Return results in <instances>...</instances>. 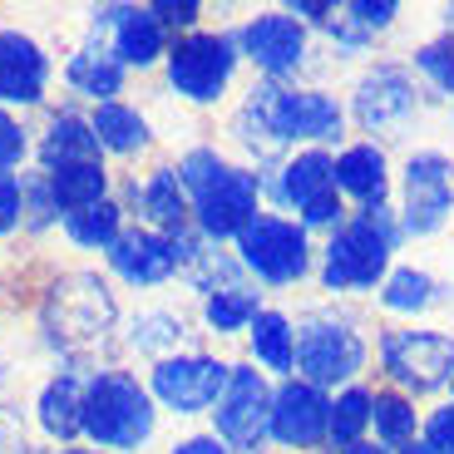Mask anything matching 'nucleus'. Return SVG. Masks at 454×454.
<instances>
[{
  "label": "nucleus",
  "mask_w": 454,
  "mask_h": 454,
  "mask_svg": "<svg viewBox=\"0 0 454 454\" xmlns=\"http://www.w3.org/2000/svg\"><path fill=\"white\" fill-rule=\"evenodd\" d=\"M340 129H346V109L326 90H307V84L286 80L257 84L242 104V114L232 119L238 144L252 148L257 163L277 159L286 144H336Z\"/></svg>",
  "instance_id": "obj_1"
},
{
  "label": "nucleus",
  "mask_w": 454,
  "mask_h": 454,
  "mask_svg": "<svg viewBox=\"0 0 454 454\" xmlns=\"http://www.w3.org/2000/svg\"><path fill=\"white\" fill-rule=\"evenodd\" d=\"M400 238L405 232L390 217V207H361L331 232L326 252H321V286L326 292H380Z\"/></svg>",
  "instance_id": "obj_2"
},
{
  "label": "nucleus",
  "mask_w": 454,
  "mask_h": 454,
  "mask_svg": "<svg viewBox=\"0 0 454 454\" xmlns=\"http://www.w3.org/2000/svg\"><path fill=\"white\" fill-rule=\"evenodd\" d=\"M159 430V410L148 386L129 371H94L84 380V434L99 450H144Z\"/></svg>",
  "instance_id": "obj_3"
},
{
  "label": "nucleus",
  "mask_w": 454,
  "mask_h": 454,
  "mask_svg": "<svg viewBox=\"0 0 454 454\" xmlns=\"http://www.w3.org/2000/svg\"><path fill=\"white\" fill-rule=\"evenodd\" d=\"M119 321L114 292L94 272H69L40 301V331L59 351H90L94 340H104Z\"/></svg>",
  "instance_id": "obj_4"
},
{
  "label": "nucleus",
  "mask_w": 454,
  "mask_h": 454,
  "mask_svg": "<svg viewBox=\"0 0 454 454\" xmlns=\"http://www.w3.org/2000/svg\"><path fill=\"white\" fill-rule=\"evenodd\" d=\"M365 336L351 321L331 317V311H311L307 321H296V380L326 390V386H356V375L365 371Z\"/></svg>",
  "instance_id": "obj_5"
},
{
  "label": "nucleus",
  "mask_w": 454,
  "mask_h": 454,
  "mask_svg": "<svg viewBox=\"0 0 454 454\" xmlns=\"http://www.w3.org/2000/svg\"><path fill=\"white\" fill-rule=\"evenodd\" d=\"M238 262L267 286H296L311 272V232L282 213H257L238 238Z\"/></svg>",
  "instance_id": "obj_6"
},
{
  "label": "nucleus",
  "mask_w": 454,
  "mask_h": 454,
  "mask_svg": "<svg viewBox=\"0 0 454 454\" xmlns=\"http://www.w3.org/2000/svg\"><path fill=\"white\" fill-rule=\"evenodd\" d=\"M238 40L232 35H217V30H193V35H178L168 45V84L178 99L188 104H217L238 74Z\"/></svg>",
  "instance_id": "obj_7"
},
{
  "label": "nucleus",
  "mask_w": 454,
  "mask_h": 454,
  "mask_svg": "<svg viewBox=\"0 0 454 454\" xmlns=\"http://www.w3.org/2000/svg\"><path fill=\"white\" fill-rule=\"evenodd\" d=\"M380 365L405 395L454 386V336L430 326H395L380 336Z\"/></svg>",
  "instance_id": "obj_8"
},
{
  "label": "nucleus",
  "mask_w": 454,
  "mask_h": 454,
  "mask_svg": "<svg viewBox=\"0 0 454 454\" xmlns=\"http://www.w3.org/2000/svg\"><path fill=\"white\" fill-rule=\"evenodd\" d=\"M454 213V159L440 148H420L400 173V232L434 238Z\"/></svg>",
  "instance_id": "obj_9"
},
{
  "label": "nucleus",
  "mask_w": 454,
  "mask_h": 454,
  "mask_svg": "<svg viewBox=\"0 0 454 454\" xmlns=\"http://www.w3.org/2000/svg\"><path fill=\"white\" fill-rule=\"evenodd\" d=\"M213 434L227 454H262L272 440V386L257 365H232L223 400L213 410Z\"/></svg>",
  "instance_id": "obj_10"
},
{
  "label": "nucleus",
  "mask_w": 454,
  "mask_h": 454,
  "mask_svg": "<svg viewBox=\"0 0 454 454\" xmlns=\"http://www.w3.org/2000/svg\"><path fill=\"white\" fill-rule=\"evenodd\" d=\"M227 380H232V365L217 356H168L148 375V395L168 405L173 415H203V410H217Z\"/></svg>",
  "instance_id": "obj_11"
},
{
  "label": "nucleus",
  "mask_w": 454,
  "mask_h": 454,
  "mask_svg": "<svg viewBox=\"0 0 454 454\" xmlns=\"http://www.w3.org/2000/svg\"><path fill=\"white\" fill-rule=\"evenodd\" d=\"M257 213H262V173H252V168H232L227 163L203 193H193V227L207 242L242 238Z\"/></svg>",
  "instance_id": "obj_12"
},
{
  "label": "nucleus",
  "mask_w": 454,
  "mask_h": 454,
  "mask_svg": "<svg viewBox=\"0 0 454 454\" xmlns=\"http://www.w3.org/2000/svg\"><path fill=\"white\" fill-rule=\"evenodd\" d=\"M415 109H420V90H415V74L405 65L380 59V65H371L356 80L351 114L365 134H400L415 119Z\"/></svg>",
  "instance_id": "obj_13"
},
{
  "label": "nucleus",
  "mask_w": 454,
  "mask_h": 454,
  "mask_svg": "<svg viewBox=\"0 0 454 454\" xmlns=\"http://www.w3.org/2000/svg\"><path fill=\"white\" fill-rule=\"evenodd\" d=\"M94 35L124 69H148L168 59V30L148 5H104L94 11Z\"/></svg>",
  "instance_id": "obj_14"
},
{
  "label": "nucleus",
  "mask_w": 454,
  "mask_h": 454,
  "mask_svg": "<svg viewBox=\"0 0 454 454\" xmlns=\"http://www.w3.org/2000/svg\"><path fill=\"white\" fill-rule=\"evenodd\" d=\"M238 55H247L267 80H286L307 65V25L292 20L286 11L252 15L238 30Z\"/></svg>",
  "instance_id": "obj_15"
},
{
  "label": "nucleus",
  "mask_w": 454,
  "mask_h": 454,
  "mask_svg": "<svg viewBox=\"0 0 454 454\" xmlns=\"http://www.w3.org/2000/svg\"><path fill=\"white\" fill-rule=\"evenodd\" d=\"M331 430V395L307 380H282L272 390V440L282 450H317Z\"/></svg>",
  "instance_id": "obj_16"
},
{
  "label": "nucleus",
  "mask_w": 454,
  "mask_h": 454,
  "mask_svg": "<svg viewBox=\"0 0 454 454\" xmlns=\"http://www.w3.org/2000/svg\"><path fill=\"white\" fill-rule=\"evenodd\" d=\"M109 267L124 277L129 286H159L178 272L183 262L173 252V238L159 227H124L119 242L109 247Z\"/></svg>",
  "instance_id": "obj_17"
},
{
  "label": "nucleus",
  "mask_w": 454,
  "mask_h": 454,
  "mask_svg": "<svg viewBox=\"0 0 454 454\" xmlns=\"http://www.w3.org/2000/svg\"><path fill=\"white\" fill-rule=\"evenodd\" d=\"M50 90V55L25 30H0V104H40Z\"/></svg>",
  "instance_id": "obj_18"
},
{
  "label": "nucleus",
  "mask_w": 454,
  "mask_h": 454,
  "mask_svg": "<svg viewBox=\"0 0 454 454\" xmlns=\"http://www.w3.org/2000/svg\"><path fill=\"white\" fill-rule=\"evenodd\" d=\"M262 188H272V198L282 207H311L317 198L336 193V159H331L326 148H301L296 159H286L277 168L272 183H262Z\"/></svg>",
  "instance_id": "obj_19"
},
{
  "label": "nucleus",
  "mask_w": 454,
  "mask_h": 454,
  "mask_svg": "<svg viewBox=\"0 0 454 454\" xmlns=\"http://www.w3.org/2000/svg\"><path fill=\"white\" fill-rule=\"evenodd\" d=\"M336 193L361 207H386L390 198V159L380 144H351L336 153Z\"/></svg>",
  "instance_id": "obj_20"
},
{
  "label": "nucleus",
  "mask_w": 454,
  "mask_h": 454,
  "mask_svg": "<svg viewBox=\"0 0 454 454\" xmlns=\"http://www.w3.org/2000/svg\"><path fill=\"white\" fill-rule=\"evenodd\" d=\"M129 198H134L138 213L159 227V232H183V227H193V198H188V188H183L178 168H153L144 183H129Z\"/></svg>",
  "instance_id": "obj_21"
},
{
  "label": "nucleus",
  "mask_w": 454,
  "mask_h": 454,
  "mask_svg": "<svg viewBox=\"0 0 454 454\" xmlns=\"http://www.w3.org/2000/svg\"><path fill=\"white\" fill-rule=\"evenodd\" d=\"M84 380L90 375L80 371H59L55 380H45V390L35 400V420H40V430L50 440L65 444L74 434H84Z\"/></svg>",
  "instance_id": "obj_22"
},
{
  "label": "nucleus",
  "mask_w": 454,
  "mask_h": 454,
  "mask_svg": "<svg viewBox=\"0 0 454 454\" xmlns=\"http://www.w3.org/2000/svg\"><path fill=\"white\" fill-rule=\"evenodd\" d=\"M45 183H50V193H55L59 217L109 203V168H104L99 159H94V163H65V168H50Z\"/></svg>",
  "instance_id": "obj_23"
},
{
  "label": "nucleus",
  "mask_w": 454,
  "mask_h": 454,
  "mask_svg": "<svg viewBox=\"0 0 454 454\" xmlns=\"http://www.w3.org/2000/svg\"><path fill=\"white\" fill-rule=\"evenodd\" d=\"M99 159V138H94V124L80 119V114H55L40 138V163L50 168H65V163H94Z\"/></svg>",
  "instance_id": "obj_24"
},
{
  "label": "nucleus",
  "mask_w": 454,
  "mask_h": 454,
  "mask_svg": "<svg viewBox=\"0 0 454 454\" xmlns=\"http://www.w3.org/2000/svg\"><path fill=\"white\" fill-rule=\"evenodd\" d=\"M124 74L129 69L119 65L104 45H84L80 55H69V65H65L69 90L84 94V99H94V104H114V94L124 90Z\"/></svg>",
  "instance_id": "obj_25"
},
{
  "label": "nucleus",
  "mask_w": 454,
  "mask_h": 454,
  "mask_svg": "<svg viewBox=\"0 0 454 454\" xmlns=\"http://www.w3.org/2000/svg\"><path fill=\"white\" fill-rule=\"evenodd\" d=\"M440 301H444V282L430 277L425 267H390V277L380 282V307L395 311V317H425Z\"/></svg>",
  "instance_id": "obj_26"
},
{
  "label": "nucleus",
  "mask_w": 454,
  "mask_h": 454,
  "mask_svg": "<svg viewBox=\"0 0 454 454\" xmlns=\"http://www.w3.org/2000/svg\"><path fill=\"white\" fill-rule=\"evenodd\" d=\"M247 346H252V361H257L262 371L292 380V371H296V326L282 317V311H262V317L247 326Z\"/></svg>",
  "instance_id": "obj_27"
},
{
  "label": "nucleus",
  "mask_w": 454,
  "mask_h": 454,
  "mask_svg": "<svg viewBox=\"0 0 454 454\" xmlns=\"http://www.w3.org/2000/svg\"><path fill=\"white\" fill-rule=\"evenodd\" d=\"M94 124V138H99V148H109V153H138V148L148 144V119L138 109H129V104H94L90 114Z\"/></svg>",
  "instance_id": "obj_28"
},
{
  "label": "nucleus",
  "mask_w": 454,
  "mask_h": 454,
  "mask_svg": "<svg viewBox=\"0 0 454 454\" xmlns=\"http://www.w3.org/2000/svg\"><path fill=\"white\" fill-rule=\"evenodd\" d=\"M257 317H262V292L247 286V282L203 296V321L217 331V336H238V331H247Z\"/></svg>",
  "instance_id": "obj_29"
},
{
  "label": "nucleus",
  "mask_w": 454,
  "mask_h": 454,
  "mask_svg": "<svg viewBox=\"0 0 454 454\" xmlns=\"http://www.w3.org/2000/svg\"><path fill=\"white\" fill-rule=\"evenodd\" d=\"M415 400L400 395V390H375V405H371V430H375V444H386V450H405L415 444Z\"/></svg>",
  "instance_id": "obj_30"
},
{
  "label": "nucleus",
  "mask_w": 454,
  "mask_h": 454,
  "mask_svg": "<svg viewBox=\"0 0 454 454\" xmlns=\"http://www.w3.org/2000/svg\"><path fill=\"white\" fill-rule=\"evenodd\" d=\"M183 336H188V321H183L178 311H168V307H144L134 321H129V346L144 351V356H159V361H168V351Z\"/></svg>",
  "instance_id": "obj_31"
},
{
  "label": "nucleus",
  "mask_w": 454,
  "mask_h": 454,
  "mask_svg": "<svg viewBox=\"0 0 454 454\" xmlns=\"http://www.w3.org/2000/svg\"><path fill=\"white\" fill-rule=\"evenodd\" d=\"M371 405H375V395L365 386H346L336 400H331V430H326V440L336 444V450L361 444L365 430H371Z\"/></svg>",
  "instance_id": "obj_32"
},
{
  "label": "nucleus",
  "mask_w": 454,
  "mask_h": 454,
  "mask_svg": "<svg viewBox=\"0 0 454 454\" xmlns=\"http://www.w3.org/2000/svg\"><path fill=\"white\" fill-rule=\"evenodd\" d=\"M124 232V207L119 203H99V207H84V213H69L65 217V238L80 242V247H104L109 252Z\"/></svg>",
  "instance_id": "obj_33"
},
{
  "label": "nucleus",
  "mask_w": 454,
  "mask_h": 454,
  "mask_svg": "<svg viewBox=\"0 0 454 454\" xmlns=\"http://www.w3.org/2000/svg\"><path fill=\"white\" fill-rule=\"evenodd\" d=\"M188 277H193V286L203 296H213V292H227V286H242V262L238 257H223L217 247H207L203 257L188 267Z\"/></svg>",
  "instance_id": "obj_34"
},
{
  "label": "nucleus",
  "mask_w": 454,
  "mask_h": 454,
  "mask_svg": "<svg viewBox=\"0 0 454 454\" xmlns=\"http://www.w3.org/2000/svg\"><path fill=\"white\" fill-rule=\"evenodd\" d=\"M415 69H420L434 90L454 94V30L440 35V40H425V45L415 50Z\"/></svg>",
  "instance_id": "obj_35"
},
{
  "label": "nucleus",
  "mask_w": 454,
  "mask_h": 454,
  "mask_svg": "<svg viewBox=\"0 0 454 454\" xmlns=\"http://www.w3.org/2000/svg\"><path fill=\"white\" fill-rule=\"evenodd\" d=\"M223 168H227V163H223V153H217V148H188V153L178 159V178H183V188H188V198L203 193V188Z\"/></svg>",
  "instance_id": "obj_36"
},
{
  "label": "nucleus",
  "mask_w": 454,
  "mask_h": 454,
  "mask_svg": "<svg viewBox=\"0 0 454 454\" xmlns=\"http://www.w3.org/2000/svg\"><path fill=\"white\" fill-rule=\"evenodd\" d=\"M20 188H25V227H30V232H45V227L59 217L50 183L45 178H20Z\"/></svg>",
  "instance_id": "obj_37"
},
{
  "label": "nucleus",
  "mask_w": 454,
  "mask_h": 454,
  "mask_svg": "<svg viewBox=\"0 0 454 454\" xmlns=\"http://www.w3.org/2000/svg\"><path fill=\"white\" fill-rule=\"evenodd\" d=\"M25 153H30V134L20 129V119H11V114L0 109V173L20 168Z\"/></svg>",
  "instance_id": "obj_38"
},
{
  "label": "nucleus",
  "mask_w": 454,
  "mask_h": 454,
  "mask_svg": "<svg viewBox=\"0 0 454 454\" xmlns=\"http://www.w3.org/2000/svg\"><path fill=\"white\" fill-rule=\"evenodd\" d=\"M346 15H351L361 30L375 35V30H390V25H395L400 5H395V0H351V5H346Z\"/></svg>",
  "instance_id": "obj_39"
},
{
  "label": "nucleus",
  "mask_w": 454,
  "mask_h": 454,
  "mask_svg": "<svg viewBox=\"0 0 454 454\" xmlns=\"http://www.w3.org/2000/svg\"><path fill=\"white\" fill-rule=\"evenodd\" d=\"M148 11L159 15L163 30H188V35H193V25H198V15H203V5H198V0H159V5H148Z\"/></svg>",
  "instance_id": "obj_40"
},
{
  "label": "nucleus",
  "mask_w": 454,
  "mask_h": 454,
  "mask_svg": "<svg viewBox=\"0 0 454 454\" xmlns=\"http://www.w3.org/2000/svg\"><path fill=\"white\" fill-rule=\"evenodd\" d=\"M25 223V188L15 173H0V232Z\"/></svg>",
  "instance_id": "obj_41"
},
{
  "label": "nucleus",
  "mask_w": 454,
  "mask_h": 454,
  "mask_svg": "<svg viewBox=\"0 0 454 454\" xmlns=\"http://www.w3.org/2000/svg\"><path fill=\"white\" fill-rule=\"evenodd\" d=\"M425 444L434 454H454V400L440 410H430V420H425Z\"/></svg>",
  "instance_id": "obj_42"
},
{
  "label": "nucleus",
  "mask_w": 454,
  "mask_h": 454,
  "mask_svg": "<svg viewBox=\"0 0 454 454\" xmlns=\"http://www.w3.org/2000/svg\"><path fill=\"white\" fill-rule=\"evenodd\" d=\"M331 40H336V50H346V55H361L365 45H371V30H361V25L351 20V15L340 11V15H331Z\"/></svg>",
  "instance_id": "obj_43"
},
{
  "label": "nucleus",
  "mask_w": 454,
  "mask_h": 454,
  "mask_svg": "<svg viewBox=\"0 0 454 454\" xmlns=\"http://www.w3.org/2000/svg\"><path fill=\"white\" fill-rule=\"evenodd\" d=\"M0 454H30V440H25V425L11 405H0Z\"/></svg>",
  "instance_id": "obj_44"
},
{
  "label": "nucleus",
  "mask_w": 454,
  "mask_h": 454,
  "mask_svg": "<svg viewBox=\"0 0 454 454\" xmlns=\"http://www.w3.org/2000/svg\"><path fill=\"white\" fill-rule=\"evenodd\" d=\"M286 15L301 25H331V15H336V5H326V0H292L286 5Z\"/></svg>",
  "instance_id": "obj_45"
},
{
  "label": "nucleus",
  "mask_w": 454,
  "mask_h": 454,
  "mask_svg": "<svg viewBox=\"0 0 454 454\" xmlns=\"http://www.w3.org/2000/svg\"><path fill=\"white\" fill-rule=\"evenodd\" d=\"M168 454H227V444L217 440V434H188V440H178Z\"/></svg>",
  "instance_id": "obj_46"
},
{
  "label": "nucleus",
  "mask_w": 454,
  "mask_h": 454,
  "mask_svg": "<svg viewBox=\"0 0 454 454\" xmlns=\"http://www.w3.org/2000/svg\"><path fill=\"white\" fill-rule=\"evenodd\" d=\"M331 454H390V450L375 440H361V444H346V450H331Z\"/></svg>",
  "instance_id": "obj_47"
},
{
  "label": "nucleus",
  "mask_w": 454,
  "mask_h": 454,
  "mask_svg": "<svg viewBox=\"0 0 454 454\" xmlns=\"http://www.w3.org/2000/svg\"><path fill=\"white\" fill-rule=\"evenodd\" d=\"M395 454H434V450L425 440H415V444H405V450H395Z\"/></svg>",
  "instance_id": "obj_48"
},
{
  "label": "nucleus",
  "mask_w": 454,
  "mask_h": 454,
  "mask_svg": "<svg viewBox=\"0 0 454 454\" xmlns=\"http://www.w3.org/2000/svg\"><path fill=\"white\" fill-rule=\"evenodd\" d=\"M50 454H109V450H50Z\"/></svg>",
  "instance_id": "obj_49"
}]
</instances>
